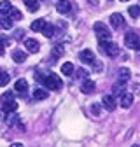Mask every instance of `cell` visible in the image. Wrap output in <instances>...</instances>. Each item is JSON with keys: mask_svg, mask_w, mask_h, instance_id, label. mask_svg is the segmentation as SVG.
Returning a JSON list of instances; mask_svg holds the SVG:
<instances>
[{"mask_svg": "<svg viewBox=\"0 0 140 147\" xmlns=\"http://www.w3.org/2000/svg\"><path fill=\"white\" fill-rule=\"evenodd\" d=\"M44 86L47 88V89H51V91H60L61 89V79L56 76V74H47V76L44 77Z\"/></svg>", "mask_w": 140, "mask_h": 147, "instance_id": "obj_1", "label": "cell"}, {"mask_svg": "<svg viewBox=\"0 0 140 147\" xmlns=\"http://www.w3.org/2000/svg\"><path fill=\"white\" fill-rule=\"evenodd\" d=\"M93 30H95V33H96V37H98V40H110L112 32L107 28V25H103L102 21L95 23V25H93Z\"/></svg>", "mask_w": 140, "mask_h": 147, "instance_id": "obj_2", "label": "cell"}, {"mask_svg": "<svg viewBox=\"0 0 140 147\" xmlns=\"http://www.w3.org/2000/svg\"><path fill=\"white\" fill-rule=\"evenodd\" d=\"M98 44H100V47L103 49V53L107 54V56H110V58L119 54V46L114 44V42H110V40H98Z\"/></svg>", "mask_w": 140, "mask_h": 147, "instance_id": "obj_3", "label": "cell"}, {"mask_svg": "<svg viewBox=\"0 0 140 147\" xmlns=\"http://www.w3.org/2000/svg\"><path fill=\"white\" fill-rule=\"evenodd\" d=\"M125 44L126 47L133 49V51H138L140 49V39H138V33L137 32H128L125 35Z\"/></svg>", "mask_w": 140, "mask_h": 147, "instance_id": "obj_4", "label": "cell"}, {"mask_svg": "<svg viewBox=\"0 0 140 147\" xmlns=\"http://www.w3.org/2000/svg\"><path fill=\"white\" fill-rule=\"evenodd\" d=\"M5 121H7V124H11V126H16V128H20L21 131L25 130V126H23L21 119L18 117V116H16L14 112H7V116H5Z\"/></svg>", "mask_w": 140, "mask_h": 147, "instance_id": "obj_5", "label": "cell"}, {"mask_svg": "<svg viewBox=\"0 0 140 147\" xmlns=\"http://www.w3.org/2000/svg\"><path fill=\"white\" fill-rule=\"evenodd\" d=\"M25 49L28 53L35 54V53L40 51V44H39V40H35V39H25Z\"/></svg>", "mask_w": 140, "mask_h": 147, "instance_id": "obj_6", "label": "cell"}, {"mask_svg": "<svg viewBox=\"0 0 140 147\" xmlns=\"http://www.w3.org/2000/svg\"><path fill=\"white\" fill-rule=\"evenodd\" d=\"M109 20H110L112 28H122V26H125V18H122V14H119V12L110 14Z\"/></svg>", "mask_w": 140, "mask_h": 147, "instance_id": "obj_7", "label": "cell"}, {"mask_svg": "<svg viewBox=\"0 0 140 147\" xmlns=\"http://www.w3.org/2000/svg\"><path fill=\"white\" fill-rule=\"evenodd\" d=\"M79 60H81L82 63L91 65V63H93V60H95V53H93V51H90V49H84V51H81V54H79Z\"/></svg>", "mask_w": 140, "mask_h": 147, "instance_id": "obj_8", "label": "cell"}, {"mask_svg": "<svg viewBox=\"0 0 140 147\" xmlns=\"http://www.w3.org/2000/svg\"><path fill=\"white\" fill-rule=\"evenodd\" d=\"M116 98H114V95H105L103 96V107L109 110V112H112V110L116 109Z\"/></svg>", "mask_w": 140, "mask_h": 147, "instance_id": "obj_9", "label": "cell"}, {"mask_svg": "<svg viewBox=\"0 0 140 147\" xmlns=\"http://www.w3.org/2000/svg\"><path fill=\"white\" fill-rule=\"evenodd\" d=\"M95 88H96V84H95L93 81L84 79V82H82V86H81V91H82L84 95H91L93 91H95Z\"/></svg>", "mask_w": 140, "mask_h": 147, "instance_id": "obj_10", "label": "cell"}, {"mask_svg": "<svg viewBox=\"0 0 140 147\" xmlns=\"http://www.w3.org/2000/svg\"><path fill=\"white\" fill-rule=\"evenodd\" d=\"M130 81V70L128 68H119L117 72V84H126Z\"/></svg>", "mask_w": 140, "mask_h": 147, "instance_id": "obj_11", "label": "cell"}, {"mask_svg": "<svg viewBox=\"0 0 140 147\" xmlns=\"http://www.w3.org/2000/svg\"><path fill=\"white\" fill-rule=\"evenodd\" d=\"M28 89V81L26 79H18L16 84H14V91L16 93H26Z\"/></svg>", "mask_w": 140, "mask_h": 147, "instance_id": "obj_12", "label": "cell"}, {"mask_svg": "<svg viewBox=\"0 0 140 147\" xmlns=\"http://www.w3.org/2000/svg\"><path fill=\"white\" fill-rule=\"evenodd\" d=\"M131 103H133V95L131 93H122V96H121V107L122 109H130L131 107Z\"/></svg>", "mask_w": 140, "mask_h": 147, "instance_id": "obj_13", "label": "cell"}, {"mask_svg": "<svg viewBox=\"0 0 140 147\" xmlns=\"http://www.w3.org/2000/svg\"><path fill=\"white\" fill-rule=\"evenodd\" d=\"M56 11L60 14H67L70 11V2H68V0H58V2H56Z\"/></svg>", "mask_w": 140, "mask_h": 147, "instance_id": "obj_14", "label": "cell"}, {"mask_svg": "<svg viewBox=\"0 0 140 147\" xmlns=\"http://www.w3.org/2000/svg\"><path fill=\"white\" fill-rule=\"evenodd\" d=\"M0 28H4V30H11L12 28V20L7 14H0Z\"/></svg>", "mask_w": 140, "mask_h": 147, "instance_id": "obj_15", "label": "cell"}, {"mask_svg": "<svg viewBox=\"0 0 140 147\" xmlns=\"http://www.w3.org/2000/svg\"><path fill=\"white\" fill-rule=\"evenodd\" d=\"M12 60H14L16 63H23V61L26 60V53H23V51H20V49H14V51H12Z\"/></svg>", "mask_w": 140, "mask_h": 147, "instance_id": "obj_16", "label": "cell"}, {"mask_svg": "<svg viewBox=\"0 0 140 147\" xmlns=\"http://www.w3.org/2000/svg\"><path fill=\"white\" fill-rule=\"evenodd\" d=\"M16 110H18V103H16V100L4 102V112H16Z\"/></svg>", "mask_w": 140, "mask_h": 147, "instance_id": "obj_17", "label": "cell"}, {"mask_svg": "<svg viewBox=\"0 0 140 147\" xmlns=\"http://www.w3.org/2000/svg\"><path fill=\"white\" fill-rule=\"evenodd\" d=\"M23 2H25L26 9H28L30 12H35V11H39V0H23Z\"/></svg>", "mask_w": 140, "mask_h": 147, "instance_id": "obj_18", "label": "cell"}, {"mask_svg": "<svg viewBox=\"0 0 140 147\" xmlns=\"http://www.w3.org/2000/svg\"><path fill=\"white\" fill-rule=\"evenodd\" d=\"M47 96H49V93H47L46 89H42V88H39V89L33 91V98L35 100H46Z\"/></svg>", "mask_w": 140, "mask_h": 147, "instance_id": "obj_19", "label": "cell"}, {"mask_svg": "<svg viewBox=\"0 0 140 147\" xmlns=\"http://www.w3.org/2000/svg\"><path fill=\"white\" fill-rule=\"evenodd\" d=\"M44 25H46V21L42 20H35V21H32V25H30V28L33 30V32H42V28H44Z\"/></svg>", "mask_w": 140, "mask_h": 147, "instance_id": "obj_20", "label": "cell"}, {"mask_svg": "<svg viewBox=\"0 0 140 147\" xmlns=\"http://www.w3.org/2000/svg\"><path fill=\"white\" fill-rule=\"evenodd\" d=\"M55 30H56V28H55V25H51V23H46V25H44V28H42V33L47 37V39H51V37L55 35Z\"/></svg>", "mask_w": 140, "mask_h": 147, "instance_id": "obj_21", "label": "cell"}, {"mask_svg": "<svg viewBox=\"0 0 140 147\" xmlns=\"http://www.w3.org/2000/svg\"><path fill=\"white\" fill-rule=\"evenodd\" d=\"M11 9H12V4L9 0H2V2H0V14H9Z\"/></svg>", "mask_w": 140, "mask_h": 147, "instance_id": "obj_22", "label": "cell"}, {"mask_svg": "<svg viewBox=\"0 0 140 147\" xmlns=\"http://www.w3.org/2000/svg\"><path fill=\"white\" fill-rule=\"evenodd\" d=\"M61 74H65V76L70 77V74H74V65L70 63V61L63 63V65H61Z\"/></svg>", "mask_w": 140, "mask_h": 147, "instance_id": "obj_23", "label": "cell"}, {"mask_svg": "<svg viewBox=\"0 0 140 147\" xmlns=\"http://www.w3.org/2000/svg\"><path fill=\"white\" fill-rule=\"evenodd\" d=\"M7 16L11 18V20H16V21H20V20H23V18H21V12L18 11V9H14V7L11 9V12H9Z\"/></svg>", "mask_w": 140, "mask_h": 147, "instance_id": "obj_24", "label": "cell"}, {"mask_svg": "<svg viewBox=\"0 0 140 147\" xmlns=\"http://www.w3.org/2000/svg\"><path fill=\"white\" fill-rule=\"evenodd\" d=\"M9 100H14V91H5V93L0 96V102H9Z\"/></svg>", "mask_w": 140, "mask_h": 147, "instance_id": "obj_25", "label": "cell"}, {"mask_svg": "<svg viewBox=\"0 0 140 147\" xmlns=\"http://www.w3.org/2000/svg\"><path fill=\"white\" fill-rule=\"evenodd\" d=\"M9 81H11V77H9V74H0V88H4V86H7V84H9Z\"/></svg>", "mask_w": 140, "mask_h": 147, "instance_id": "obj_26", "label": "cell"}, {"mask_svg": "<svg viewBox=\"0 0 140 147\" xmlns=\"http://www.w3.org/2000/svg\"><path fill=\"white\" fill-rule=\"evenodd\" d=\"M130 16L137 20V18L140 16V7H138V5H131V7H130Z\"/></svg>", "mask_w": 140, "mask_h": 147, "instance_id": "obj_27", "label": "cell"}, {"mask_svg": "<svg viewBox=\"0 0 140 147\" xmlns=\"http://www.w3.org/2000/svg\"><path fill=\"white\" fill-rule=\"evenodd\" d=\"M91 65H93V70H95V72H102V70H103V65H102V61H100V60L96 61V58L93 60V63H91Z\"/></svg>", "mask_w": 140, "mask_h": 147, "instance_id": "obj_28", "label": "cell"}, {"mask_svg": "<svg viewBox=\"0 0 140 147\" xmlns=\"http://www.w3.org/2000/svg\"><path fill=\"white\" fill-rule=\"evenodd\" d=\"M91 112H93V116H100V105H93Z\"/></svg>", "mask_w": 140, "mask_h": 147, "instance_id": "obj_29", "label": "cell"}, {"mask_svg": "<svg viewBox=\"0 0 140 147\" xmlns=\"http://www.w3.org/2000/svg\"><path fill=\"white\" fill-rule=\"evenodd\" d=\"M52 54H56V56H61V54H63V49H61V47H55V49H52Z\"/></svg>", "mask_w": 140, "mask_h": 147, "instance_id": "obj_30", "label": "cell"}, {"mask_svg": "<svg viewBox=\"0 0 140 147\" xmlns=\"http://www.w3.org/2000/svg\"><path fill=\"white\" fill-rule=\"evenodd\" d=\"M23 32H25V30H16V37H20V39H21V37H23Z\"/></svg>", "mask_w": 140, "mask_h": 147, "instance_id": "obj_31", "label": "cell"}, {"mask_svg": "<svg viewBox=\"0 0 140 147\" xmlns=\"http://www.w3.org/2000/svg\"><path fill=\"white\" fill-rule=\"evenodd\" d=\"M5 116H7V112H4V110H2V112H0V119L5 121Z\"/></svg>", "mask_w": 140, "mask_h": 147, "instance_id": "obj_32", "label": "cell"}, {"mask_svg": "<svg viewBox=\"0 0 140 147\" xmlns=\"http://www.w3.org/2000/svg\"><path fill=\"white\" fill-rule=\"evenodd\" d=\"M4 53H5V51H4V46H2V44H0V56H2V54H4Z\"/></svg>", "mask_w": 140, "mask_h": 147, "instance_id": "obj_33", "label": "cell"}, {"mask_svg": "<svg viewBox=\"0 0 140 147\" xmlns=\"http://www.w3.org/2000/svg\"><path fill=\"white\" fill-rule=\"evenodd\" d=\"M121 2H128V0H121Z\"/></svg>", "mask_w": 140, "mask_h": 147, "instance_id": "obj_34", "label": "cell"}]
</instances>
